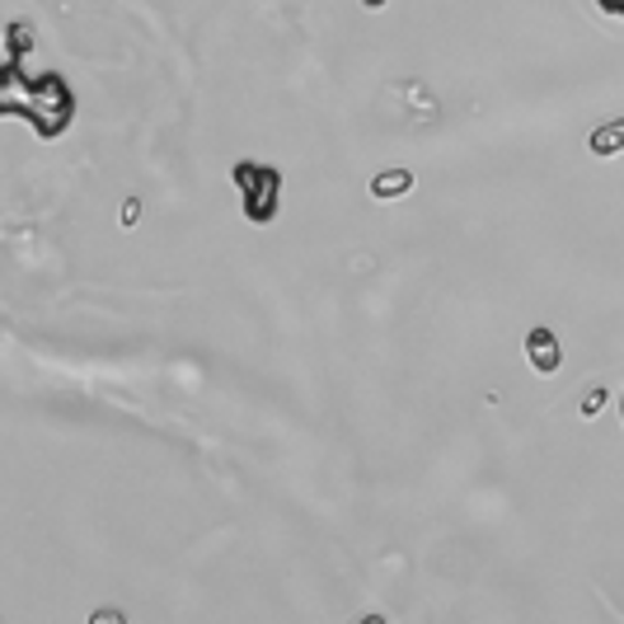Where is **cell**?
I'll return each mask as SVG.
<instances>
[{
    "label": "cell",
    "instance_id": "obj_1",
    "mask_svg": "<svg viewBox=\"0 0 624 624\" xmlns=\"http://www.w3.org/2000/svg\"><path fill=\"white\" fill-rule=\"evenodd\" d=\"M231 179L239 188V202H245V216L254 225H268L277 216V202H282V175L272 165H258V160H239L231 169Z\"/></svg>",
    "mask_w": 624,
    "mask_h": 624
},
{
    "label": "cell",
    "instance_id": "obj_2",
    "mask_svg": "<svg viewBox=\"0 0 624 624\" xmlns=\"http://www.w3.org/2000/svg\"><path fill=\"white\" fill-rule=\"evenodd\" d=\"M526 361L541 376H554L559 371V361H564V343H559V334H554L549 324H535L531 334H526Z\"/></svg>",
    "mask_w": 624,
    "mask_h": 624
},
{
    "label": "cell",
    "instance_id": "obj_3",
    "mask_svg": "<svg viewBox=\"0 0 624 624\" xmlns=\"http://www.w3.org/2000/svg\"><path fill=\"white\" fill-rule=\"evenodd\" d=\"M409 188H413V169H386V175L371 179V198L376 202H394V198H404Z\"/></svg>",
    "mask_w": 624,
    "mask_h": 624
},
{
    "label": "cell",
    "instance_id": "obj_4",
    "mask_svg": "<svg viewBox=\"0 0 624 624\" xmlns=\"http://www.w3.org/2000/svg\"><path fill=\"white\" fill-rule=\"evenodd\" d=\"M587 146H592V155H620L624 151V118L601 123L592 136H587Z\"/></svg>",
    "mask_w": 624,
    "mask_h": 624
},
{
    "label": "cell",
    "instance_id": "obj_5",
    "mask_svg": "<svg viewBox=\"0 0 624 624\" xmlns=\"http://www.w3.org/2000/svg\"><path fill=\"white\" fill-rule=\"evenodd\" d=\"M601 404H605V386H587V394H582V413H587V419L601 413Z\"/></svg>",
    "mask_w": 624,
    "mask_h": 624
},
{
    "label": "cell",
    "instance_id": "obj_6",
    "mask_svg": "<svg viewBox=\"0 0 624 624\" xmlns=\"http://www.w3.org/2000/svg\"><path fill=\"white\" fill-rule=\"evenodd\" d=\"M136 221H142V202L127 198V202H123V225H136Z\"/></svg>",
    "mask_w": 624,
    "mask_h": 624
},
{
    "label": "cell",
    "instance_id": "obj_7",
    "mask_svg": "<svg viewBox=\"0 0 624 624\" xmlns=\"http://www.w3.org/2000/svg\"><path fill=\"white\" fill-rule=\"evenodd\" d=\"M90 620H94V624H123V615H118V611H94Z\"/></svg>",
    "mask_w": 624,
    "mask_h": 624
},
{
    "label": "cell",
    "instance_id": "obj_8",
    "mask_svg": "<svg viewBox=\"0 0 624 624\" xmlns=\"http://www.w3.org/2000/svg\"><path fill=\"white\" fill-rule=\"evenodd\" d=\"M601 10H611V14H624V0H597Z\"/></svg>",
    "mask_w": 624,
    "mask_h": 624
},
{
    "label": "cell",
    "instance_id": "obj_9",
    "mask_svg": "<svg viewBox=\"0 0 624 624\" xmlns=\"http://www.w3.org/2000/svg\"><path fill=\"white\" fill-rule=\"evenodd\" d=\"M361 5H367V10H386V0H361Z\"/></svg>",
    "mask_w": 624,
    "mask_h": 624
}]
</instances>
